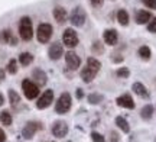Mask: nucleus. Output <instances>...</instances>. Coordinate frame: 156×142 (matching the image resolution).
Instances as JSON below:
<instances>
[{
  "label": "nucleus",
  "mask_w": 156,
  "mask_h": 142,
  "mask_svg": "<svg viewBox=\"0 0 156 142\" xmlns=\"http://www.w3.org/2000/svg\"><path fill=\"white\" fill-rule=\"evenodd\" d=\"M0 42L6 44V45H12L15 46L17 44V38H15V35L12 34L10 29H3L0 32Z\"/></svg>",
  "instance_id": "f8f14e48"
},
{
  "label": "nucleus",
  "mask_w": 156,
  "mask_h": 142,
  "mask_svg": "<svg viewBox=\"0 0 156 142\" xmlns=\"http://www.w3.org/2000/svg\"><path fill=\"white\" fill-rule=\"evenodd\" d=\"M116 125L119 126L124 133H129V132H130V125H129V122L124 119L123 116H117L116 118Z\"/></svg>",
  "instance_id": "5701e85b"
},
{
  "label": "nucleus",
  "mask_w": 156,
  "mask_h": 142,
  "mask_svg": "<svg viewBox=\"0 0 156 142\" xmlns=\"http://www.w3.org/2000/svg\"><path fill=\"white\" fill-rule=\"evenodd\" d=\"M95 75H97V73H95L94 70L90 68L88 65H85V67L81 70V78H83V81H85V83H91V81L95 78Z\"/></svg>",
  "instance_id": "a211bd4d"
},
{
  "label": "nucleus",
  "mask_w": 156,
  "mask_h": 142,
  "mask_svg": "<svg viewBox=\"0 0 156 142\" xmlns=\"http://www.w3.org/2000/svg\"><path fill=\"white\" fill-rule=\"evenodd\" d=\"M147 31L152 34H156V17H152L147 23Z\"/></svg>",
  "instance_id": "473e14b6"
},
{
  "label": "nucleus",
  "mask_w": 156,
  "mask_h": 142,
  "mask_svg": "<svg viewBox=\"0 0 156 142\" xmlns=\"http://www.w3.org/2000/svg\"><path fill=\"white\" fill-rule=\"evenodd\" d=\"M85 17H87V15H85L83 7H75L73 10V13H71V23L74 26L80 28V26H83L85 23Z\"/></svg>",
  "instance_id": "1a4fd4ad"
},
{
  "label": "nucleus",
  "mask_w": 156,
  "mask_h": 142,
  "mask_svg": "<svg viewBox=\"0 0 156 142\" xmlns=\"http://www.w3.org/2000/svg\"><path fill=\"white\" fill-rule=\"evenodd\" d=\"M117 20L119 23L122 25V26H127L129 25V13L124 9H120V10L117 12Z\"/></svg>",
  "instance_id": "393cba45"
},
{
  "label": "nucleus",
  "mask_w": 156,
  "mask_h": 142,
  "mask_svg": "<svg viewBox=\"0 0 156 142\" xmlns=\"http://www.w3.org/2000/svg\"><path fill=\"white\" fill-rule=\"evenodd\" d=\"M119 139H120V137L117 135L116 132H112V139H110V141L112 142H119Z\"/></svg>",
  "instance_id": "e433bc0d"
},
{
  "label": "nucleus",
  "mask_w": 156,
  "mask_h": 142,
  "mask_svg": "<svg viewBox=\"0 0 156 142\" xmlns=\"http://www.w3.org/2000/svg\"><path fill=\"white\" fill-rule=\"evenodd\" d=\"M32 78L38 86H45L48 81V75H46V73H44V70L35 68L32 71Z\"/></svg>",
  "instance_id": "2eb2a0df"
},
{
  "label": "nucleus",
  "mask_w": 156,
  "mask_h": 142,
  "mask_svg": "<svg viewBox=\"0 0 156 142\" xmlns=\"http://www.w3.org/2000/svg\"><path fill=\"white\" fill-rule=\"evenodd\" d=\"M0 122L5 126H10L12 123H13V118H12V115L9 110H2V112H0Z\"/></svg>",
  "instance_id": "4be33fe9"
},
{
  "label": "nucleus",
  "mask_w": 156,
  "mask_h": 142,
  "mask_svg": "<svg viewBox=\"0 0 156 142\" xmlns=\"http://www.w3.org/2000/svg\"><path fill=\"white\" fill-rule=\"evenodd\" d=\"M22 90L25 93V97L28 100H34L39 96V86L35 83L34 80L25 78L22 81Z\"/></svg>",
  "instance_id": "7ed1b4c3"
},
{
  "label": "nucleus",
  "mask_w": 156,
  "mask_h": 142,
  "mask_svg": "<svg viewBox=\"0 0 156 142\" xmlns=\"http://www.w3.org/2000/svg\"><path fill=\"white\" fill-rule=\"evenodd\" d=\"M52 15H54V17H55V20L58 23H64L67 20V10L61 6H56L54 12H52Z\"/></svg>",
  "instance_id": "6ab92c4d"
},
{
  "label": "nucleus",
  "mask_w": 156,
  "mask_h": 142,
  "mask_svg": "<svg viewBox=\"0 0 156 142\" xmlns=\"http://www.w3.org/2000/svg\"><path fill=\"white\" fill-rule=\"evenodd\" d=\"M32 61H34V55H32L30 52H22V54L19 55V63H20V65H23V67H28Z\"/></svg>",
  "instance_id": "b1692460"
},
{
  "label": "nucleus",
  "mask_w": 156,
  "mask_h": 142,
  "mask_svg": "<svg viewBox=\"0 0 156 142\" xmlns=\"http://www.w3.org/2000/svg\"><path fill=\"white\" fill-rule=\"evenodd\" d=\"M9 102H10V106L15 109V110H17L19 106H20V103H22L20 96H19V94H17V91H15L13 89L9 90Z\"/></svg>",
  "instance_id": "aec40b11"
},
{
  "label": "nucleus",
  "mask_w": 156,
  "mask_h": 142,
  "mask_svg": "<svg viewBox=\"0 0 156 142\" xmlns=\"http://www.w3.org/2000/svg\"><path fill=\"white\" fill-rule=\"evenodd\" d=\"M62 54H64V48L59 42H54L48 49V55L51 60H59L62 57Z\"/></svg>",
  "instance_id": "ddd939ff"
},
{
  "label": "nucleus",
  "mask_w": 156,
  "mask_h": 142,
  "mask_svg": "<svg viewBox=\"0 0 156 142\" xmlns=\"http://www.w3.org/2000/svg\"><path fill=\"white\" fill-rule=\"evenodd\" d=\"M93 51L95 54H103L104 52V45L101 44V41H94V44H93Z\"/></svg>",
  "instance_id": "c756f323"
},
{
  "label": "nucleus",
  "mask_w": 156,
  "mask_h": 142,
  "mask_svg": "<svg viewBox=\"0 0 156 142\" xmlns=\"http://www.w3.org/2000/svg\"><path fill=\"white\" fill-rule=\"evenodd\" d=\"M113 61H114V63H122V61H123V57L117 55V58H113Z\"/></svg>",
  "instance_id": "ea45409f"
},
{
  "label": "nucleus",
  "mask_w": 156,
  "mask_h": 142,
  "mask_svg": "<svg viewBox=\"0 0 156 142\" xmlns=\"http://www.w3.org/2000/svg\"><path fill=\"white\" fill-rule=\"evenodd\" d=\"M104 100V96L103 94H98V93H91L88 96V103L90 104H98Z\"/></svg>",
  "instance_id": "cd10ccee"
},
{
  "label": "nucleus",
  "mask_w": 156,
  "mask_h": 142,
  "mask_svg": "<svg viewBox=\"0 0 156 142\" xmlns=\"http://www.w3.org/2000/svg\"><path fill=\"white\" fill-rule=\"evenodd\" d=\"M41 129H44V126L41 122H36V120H29L26 122V125L23 126L22 129V138L25 139H32L35 137V133Z\"/></svg>",
  "instance_id": "20e7f679"
},
{
  "label": "nucleus",
  "mask_w": 156,
  "mask_h": 142,
  "mask_svg": "<svg viewBox=\"0 0 156 142\" xmlns=\"http://www.w3.org/2000/svg\"><path fill=\"white\" fill-rule=\"evenodd\" d=\"M75 96H77V99H80V100H81V99L84 97V91H83V89H77V90H75Z\"/></svg>",
  "instance_id": "c9c22d12"
},
{
  "label": "nucleus",
  "mask_w": 156,
  "mask_h": 142,
  "mask_svg": "<svg viewBox=\"0 0 156 142\" xmlns=\"http://www.w3.org/2000/svg\"><path fill=\"white\" fill-rule=\"evenodd\" d=\"M5 104V97H3V94L0 93V106H3Z\"/></svg>",
  "instance_id": "a19ab883"
},
{
  "label": "nucleus",
  "mask_w": 156,
  "mask_h": 142,
  "mask_svg": "<svg viewBox=\"0 0 156 142\" xmlns=\"http://www.w3.org/2000/svg\"><path fill=\"white\" fill-rule=\"evenodd\" d=\"M71 106H73V97H71L69 93L65 91V93H62L61 96L58 97V100H56L55 112L56 113H59V115H64L71 109Z\"/></svg>",
  "instance_id": "f03ea898"
},
{
  "label": "nucleus",
  "mask_w": 156,
  "mask_h": 142,
  "mask_svg": "<svg viewBox=\"0 0 156 142\" xmlns=\"http://www.w3.org/2000/svg\"><path fill=\"white\" fill-rule=\"evenodd\" d=\"M51 132H52V135H54L55 138H64V137H67V133H68V125H67V122H64V120H55V122L52 123Z\"/></svg>",
  "instance_id": "0eeeda50"
},
{
  "label": "nucleus",
  "mask_w": 156,
  "mask_h": 142,
  "mask_svg": "<svg viewBox=\"0 0 156 142\" xmlns=\"http://www.w3.org/2000/svg\"><path fill=\"white\" fill-rule=\"evenodd\" d=\"M51 142H55V141H51Z\"/></svg>",
  "instance_id": "79ce46f5"
},
{
  "label": "nucleus",
  "mask_w": 156,
  "mask_h": 142,
  "mask_svg": "<svg viewBox=\"0 0 156 142\" xmlns=\"http://www.w3.org/2000/svg\"><path fill=\"white\" fill-rule=\"evenodd\" d=\"M137 54H139V57L142 58V60H149V58L152 57V51H151V48L149 46H140L139 48V51H137Z\"/></svg>",
  "instance_id": "bb28decb"
},
{
  "label": "nucleus",
  "mask_w": 156,
  "mask_h": 142,
  "mask_svg": "<svg viewBox=\"0 0 156 142\" xmlns=\"http://www.w3.org/2000/svg\"><path fill=\"white\" fill-rule=\"evenodd\" d=\"M6 71L9 74H16L17 73V61L16 60H10L7 65H6Z\"/></svg>",
  "instance_id": "c85d7f7f"
},
{
  "label": "nucleus",
  "mask_w": 156,
  "mask_h": 142,
  "mask_svg": "<svg viewBox=\"0 0 156 142\" xmlns=\"http://www.w3.org/2000/svg\"><path fill=\"white\" fill-rule=\"evenodd\" d=\"M62 42L68 48H75L78 45V35L73 28H67L62 34Z\"/></svg>",
  "instance_id": "423d86ee"
},
{
  "label": "nucleus",
  "mask_w": 156,
  "mask_h": 142,
  "mask_svg": "<svg viewBox=\"0 0 156 142\" xmlns=\"http://www.w3.org/2000/svg\"><path fill=\"white\" fill-rule=\"evenodd\" d=\"M54 102V91L48 89V90L44 91V94L38 99V103H36V107L39 110H42V109H46L51 106V103Z\"/></svg>",
  "instance_id": "6e6552de"
},
{
  "label": "nucleus",
  "mask_w": 156,
  "mask_h": 142,
  "mask_svg": "<svg viewBox=\"0 0 156 142\" xmlns=\"http://www.w3.org/2000/svg\"><path fill=\"white\" fill-rule=\"evenodd\" d=\"M91 139H93V142H106V139H104V137L101 135V133H98V132H91Z\"/></svg>",
  "instance_id": "2f4dec72"
},
{
  "label": "nucleus",
  "mask_w": 156,
  "mask_h": 142,
  "mask_svg": "<svg viewBox=\"0 0 156 142\" xmlns=\"http://www.w3.org/2000/svg\"><path fill=\"white\" fill-rule=\"evenodd\" d=\"M142 2H143V5H145L146 7H149L152 10L156 9V0H142Z\"/></svg>",
  "instance_id": "72a5a7b5"
},
{
  "label": "nucleus",
  "mask_w": 156,
  "mask_h": 142,
  "mask_svg": "<svg viewBox=\"0 0 156 142\" xmlns=\"http://www.w3.org/2000/svg\"><path fill=\"white\" fill-rule=\"evenodd\" d=\"M104 3V0H91V5L94 6V7H101Z\"/></svg>",
  "instance_id": "f704fd0d"
},
{
  "label": "nucleus",
  "mask_w": 156,
  "mask_h": 142,
  "mask_svg": "<svg viewBox=\"0 0 156 142\" xmlns=\"http://www.w3.org/2000/svg\"><path fill=\"white\" fill-rule=\"evenodd\" d=\"M153 112H155L153 106H152V104H146V106H143L142 110H140V118L143 120H151L152 116H153Z\"/></svg>",
  "instance_id": "412c9836"
},
{
  "label": "nucleus",
  "mask_w": 156,
  "mask_h": 142,
  "mask_svg": "<svg viewBox=\"0 0 156 142\" xmlns=\"http://www.w3.org/2000/svg\"><path fill=\"white\" fill-rule=\"evenodd\" d=\"M52 36V26L49 23H41L36 31V38L41 44H46Z\"/></svg>",
  "instance_id": "39448f33"
},
{
  "label": "nucleus",
  "mask_w": 156,
  "mask_h": 142,
  "mask_svg": "<svg viewBox=\"0 0 156 142\" xmlns=\"http://www.w3.org/2000/svg\"><path fill=\"white\" fill-rule=\"evenodd\" d=\"M117 77H120V78H127L129 75H130V71H129V68H126V67H122V68L117 70Z\"/></svg>",
  "instance_id": "7c9ffc66"
},
{
  "label": "nucleus",
  "mask_w": 156,
  "mask_h": 142,
  "mask_svg": "<svg viewBox=\"0 0 156 142\" xmlns=\"http://www.w3.org/2000/svg\"><path fill=\"white\" fill-rule=\"evenodd\" d=\"M103 38H104V42L107 45H116L117 41H119V34H117L116 29H106L104 34H103Z\"/></svg>",
  "instance_id": "4468645a"
},
{
  "label": "nucleus",
  "mask_w": 156,
  "mask_h": 142,
  "mask_svg": "<svg viewBox=\"0 0 156 142\" xmlns=\"http://www.w3.org/2000/svg\"><path fill=\"white\" fill-rule=\"evenodd\" d=\"M132 90H133L139 97H142V99H149V91H147V89H146L142 83H139V81H137V83H133Z\"/></svg>",
  "instance_id": "f3484780"
},
{
  "label": "nucleus",
  "mask_w": 156,
  "mask_h": 142,
  "mask_svg": "<svg viewBox=\"0 0 156 142\" xmlns=\"http://www.w3.org/2000/svg\"><path fill=\"white\" fill-rule=\"evenodd\" d=\"M5 77H6V71L3 68H0V81H3Z\"/></svg>",
  "instance_id": "58836bf2"
},
{
  "label": "nucleus",
  "mask_w": 156,
  "mask_h": 142,
  "mask_svg": "<svg viewBox=\"0 0 156 142\" xmlns=\"http://www.w3.org/2000/svg\"><path fill=\"white\" fill-rule=\"evenodd\" d=\"M155 142H156V139H155Z\"/></svg>",
  "instance_id": "37998d69"
},
{
  "label": "nucleus",
  "mask_w": 156,
  "mask_h": 142,
  "mask_svg": "<svg viewBox=\"0 0 156 142\" xmlns=\"http://www.w3.org/2000/svg\"><path fill=\"white\" fill-rule=\"evenodd\" d=\"M116 103L117 106H120V107H124V109H134V100L133 97L130 96V94H122V96H119L116 99Z\"/></svg>",
  "instance_id": "9b49d317"
},
{
  "label": "nucleus",
  "mask_w": 156,
  "mask_h": 142,
  "mask_svg": "<svg viewBox=\"0 0 156 142\" xmlns=\"http://www.w3.org/2000/svg\"><path fill=\"white\" fill-rule=\"evenodd\" d=\"M19 36L23 41H30L34 36V26H32V20L29 16H23L19 20Z\"/></svg>",
  "instance_id": "f257e3e1"
},
{
  "label": "nucleus",
  "mask_w": 156,
  "mask_h": 142,
  "mask_svg": "<svg viewBox=\"0 0 156 142\" xmlns=\"http://www.w3.org/2000/svg\"><path fill=\"white\" fill-rule=\"evenodd\" d=\"M0 142H6V133L2 128H0Z\"/></svg>",
  "instance_id": "4c0bfd02"
},
{
  "label": "nucleus",
  "mask_w": 156,
  "mask_h": 142,
  "mask_svg": "<svg viewBox=\"0 0 156 142\" xmlns=\"http://www.w3.org/2000/svg\"><path fill=\"white\" fill-rule=\"evenodd\" d=\"M65 63L71 70H78L80 65H81V58L78 57V54H75L74 51H69L65 55Z\"/></svg>",
  "instance_id": "9d476101"
},
{
  "label": "nucleus",
  "mask_w": 156,
  "mask_h": 142,
  "mask_svg": "<svg viewBox=\"0 0 156 142\" xmlns=\"http://www.w3.org/2000/svg\"><path fill=\"white\" fill-rule=\"evenodd\" d=\"M87 65H88L91 70H94L95 73H98L101 68V63L98 61V60H95L94 57H90L88 60H87Z\"/></svg>",
  "instance_id": "a878e982"
},
{
  "label": "nucleus",
  "mask_w": 156,
  "mask_h": 142,
  "mask_svg": "<svg viewBox=\"0 0 156 142\" xmlns=\"http://www.w3.org/2000/svg\"><path fill=\"white\" fill-rule=\"evenodd\" d=\"M134 19H136V22L139 23V25H146V23H149V20L152 19V13L151 12H147V10L140 9V10L136 12Z\"/></svg>",
  "instance_id": "dca6fc26"
}]
</instances>
